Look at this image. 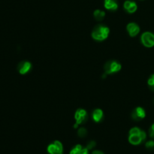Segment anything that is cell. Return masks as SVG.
<instances>
[{
	"instance_id": "cell-1",
	"label": "cell",
	"mask_w": 154,
	"mask_h": 154,
	"mask_svg": "<svg viewBox=\"0 0 154 154\" xmlns=\"http://www.w3.org/2000/svg\"><path fill=\"white\" fill-rule=\"evenodd\" d=\"M147 138V134L144 131L138 127H134L130 129L129 135V141L132 145H139Z\"/></svg>"
},
{
	"instance_id": "cell-2",
	"label": "cell",
	"mask_w": 154,
	"mask_h": 154,
	"mask_svg": "<svg viewBox=\"0 0 154 154\" xmlns=\"http://www.w3.org/2000/svg\"><path fill=\"white\" fill-rule=\"evenodd\" d=\"M109 28L104 25H96L92 32V37L94 40L102 42L105 40L109 35Z\"/></svg>"
},
{
	"instance_id": "cell-3",
	"label": "cell",
	"mask_w": 154,
	"mask_h": 154,
	"mask_svg": "<svg viewBox=\"0 0 154 154\" xmlns=\"http://www.w3.org/2000/svg\"><path fill=\"white\" fill-rule=\"evenodd\" d=\"M121 69V65L118 62L114 61V60H110L105 63L104 66V71H105V75H112L116 72H120Z\"/></svg>"
},
{
	"instance_id": "cell-4",
	"label": "cell",
	"mask_w": 154,
	"mask_h": 154,
	"mask_svg": "<svg viewBox=\"0 0 154 154\" xmlns=\"http://www.w3.org/2000/svg\"><path fill=\"white\" fill-rule=\"evenodd\" d=\"M141 41L146 48H153L154 46V34L150 32H145L141 35Z\"/></svg>"
},
{
	"instance_id": "cell-5",
	"label": "cell",
	"mask_w": 154,
	"mask_h": 154,
	"mask_svg": "<svg viewBox=\"0 0 154 154\" xmlns=\"http://www.w3.org/2000/svg\"><path fill=\"white\" fill-rule=\"evenodd\" d=\"M48 154H63V146L59 141H55L48 147Z\"/></svg>"
},
{
	"instance_id": "cell-6",
	"label": "cell",
	"mask_w": 154,
	"mask_h": 154,
	"mask_svg": "<svg viewBox=\"0 0 154 154\" xmlns=\"http://www.w3.org/2000/svg\"><path fill=\"white\" fill-rule=\"evenodd\" d=\"M75 119L76 120V124L80 125L83 123H85L87 120V113L85 110L80 108L76 111L75 114Z\"/></svg>"
},
{
	"instance_id": "cell-7",
	"label": "cell",
	"mask_w": 154,
	"mask_h": 154,
	"mask_svg": "<svg viewBox=\"0 0 154 154\" xmlns=\"http://www.w3.org/2000/svg\"><path fill=\"white\" fill-rule=\"evenodd\" d=\"M128 33L131 37H135L140 32V27L135 23H130L126 26Z\"/></svg>"
},
{
	"instance_id": "cell-8",
	"label": "cell",
	"mask_w": 154,
	"mask_h": 154,
	"mask_svg": "<svg viewBox=\"0 0 154 154\" xmlns=\"http://www.w3.org/2000/svg\"><path fill=\"white\" fill-rule=\"evenodd\" d=\"M146 117L145 110L141 107H138L135 108L132 113V117L135 120H141Z\"/></svg>"
},
{
	"instance_id": "cell-9",
	"label": "cell",
	"mask_w": 154,
	"mask_h": 154,
	"mask_svg": "<svg viewBox=\"0 0 154 154\" xmlns=\"http://www.w3.org/2000/svg\"><path fill=\"white\" fill-rule=\"evenodd\" d=\"M123 8L129 14H133L138 9V5L136 3L133 1H130V0H126L123 4Z\"/></svg>"
},
{
	"instance_id": "cell-10",
	"label": "cell",
	"mask_w": 154,
	"mask_h": 154,
	"mask_svg": "<svg viewBox=\"0 0 154 154\" xmlns=\"http://www.w3.org/2000/svg\"><path fill=\"white\" fill-rule=\"evenodd\" d=\"M31 63L27 61L21 62L18 65V71H19V73L21 74V75H25V74L28 73L30 71V69H31Z\"/></svg>"
},
{
	"instance_id": "cell-11",
	"label": "cell",
	"mask_w": 154,
	"mask_h": 154,
	"mask_svg": "<svg viewBox=\"0 0 154 154\" xmlns=\"http://www.w3.org/2000/svg\"><path fill=\"white\" fill-rule=\"evenodd\" d=\"M69 154H89V150L87 147H83L81 144H77L71 150Z\"/></svg>"
},
{
	"instance_id": "cell-12",
	"label": "cell",
	"mask_w": 154,
	"mask_h": 154,
	"mask_svg": "<svg viewBox=\"0 0 154 154\" xmlns=\"http://www.w3.org/2000/svg\"><path fill=\"white\" fill-rule=\"evenodd\" d=\"M104 6L107 10L116 11L118 8V4L116 0H105Z\"/></svg>"
},
{
	"instance_id": "cell-13",
	"label": "cell",
	"mask_w": 154,
	"mask_h": 154,
	"mask_svg": "<svg viewBox=\"0 0 154 154\" xmlns=\"http://www.w3.org/2000/svg\"><path fill=\"white\" fill-rule=\"evenodd\" d=\"M92 118L96 123H99L103 118V111L99 108L95 109L92 113Z\"/></svg>"
},
{
	"instance_id": "cell-14",
	"label": "cell",
	"mask_w": 154,
	"mask_h": 154,
	"mask_svg": "<svg viewBox=\"0 0 154 154\" xmlns=\"http://www.w3.org/2000/svg\"><path fill=\"white\" fill-rule=\"evenodd\" d=\"M93 16H94V18L97 21H102V20L105 18V12L104 11L97 9V10L95 11L94 13H93Z\"/></svg>"
},
{
	"instance_id": "cell-15",
	"label": "cell",
	"mask_w": 154,
	"mask_h": 154,
	"mask_svg": "<svg viewBox=\"0 0 154 154\" xmlns=\"http://www.w3.org/2000/svg\"><path fill=\"white\" fill-rule=\"evenodd\" d=\"M78 135L80 138H85L87 135V130L85 128H80L78 131Z\"/></svg>"
},
{
	"instance_id": "cell-16",
	"label": "cell",
	"mask_w": 154,
	"mask_h": 154,
	"mask_svg": "<svg viewBox=\"0 0 154 154\" xmlns=\"http://www.w3.org/2000/svg\"><path fill=\"white\" fill-rule=\"evenodd\" d=\"M145 147L146 148L148 149V150H153L154 149V141L153 140H150V141H147L145 143Z\"/></svg>"
},
{
	"instance_id": "cell-17",
	"label": "cell",
	"mask_w": 154,
	"mask_h": 154,
	"mask_svg": "<svg viewBox=\"0 0 154 154\" xmlns=\"http://www.w3.org/2000/svg\"><path fill=\"white\" fill-rule=\"evenodd\" d=\"M147 84H148L149 87H150L152 90H154V74L149 78L148 81H147Z\"/></svg>"
},
{
	"instance_id": "cell-18",
	"label": "cell",
	"mask_w": 154,
	"mask_h": 154,
	"mask_svg": "<svg viewBox=\"0 0 154 154\" xmlns=\"http://www.w3.org/2000/svg\"><path fill=\"white\" fill-rule=\"evenodd\" d=\"M96 141H89L88 143H87V146H86V147H87V148L89 150H92V149L94 148V147H96Z\"/></svg>"
},
{
	"instance_id": "cell-19",
	"label": "cell",
	"mask_w": 154,
	"mask_h": 154,
	"mask_svg": "<svg viewBox=\"0 0 154 154\" xmlns=\"http://www.w3.org/2000/svg\"><path fill=\"white\" fill-rule=\"evenodd\" d=\"M149 135L152 139H154V123L151 125L150 129H149Z\"/></svg>"
},
{
	"instance_id": "cell-20",
	"label": "cell",
	"mask_w": 154,
	"mask_h": 154,
	"mask_svg": "<svg viewBox=\"0 0 154 154\" xmlns=\"http://www.w3.org/2000/svg\"><path fill=\"white\" fill-rule=\"evenodd\" d=\"M91 154H105V153H104L102 151H101V150H93Z\"/></svg>"
}]
</instances>
